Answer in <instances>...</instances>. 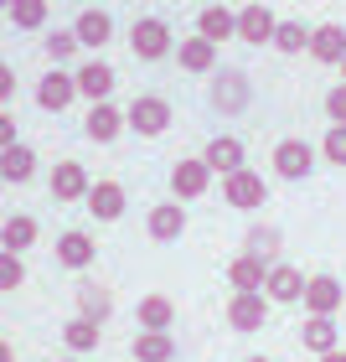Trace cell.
<instances>
[{
  "mask_svg": "<svg viewBox=\"0 0 346 362\" xmlns=\"http://www.w3.org/2000/svg\"><path fill=\"white\" fill-rule=\"evenodd\" d=\"M171 357H176L171 332H140L135 337V362H171Z\"/></svg>",
  "mask_w": 346,
  "mask_h": 362,
  "instance_id": "cell-29",
  "label": "cell"
},
{
  "mask_svg": "<svg viewBox=\"0 0 346 362\" xmlns=\"http://www.w3.org/2000/svg\"><path fill=\"white\" fill-rule=\"evenodd\" d=\"M124 124L135 129V135L155 140V135H166V129H171V104H166L160 93H140L135 104L124 109Z\"/></svg>",
  "mask_w": 346,
  "mask_h": 362,
  "instance_id": "cell-3",
  "label": "cell"
},
{
  "mask_svg": "<svg viewBox=\"0 0 346 362\" xmlns=\"http://www.w3.org/2000/svg\"><path fill=\"white\" fill-rule=\"evenodd\" d=\"M243 362H269V357H243Z\"/></svg>",
  "mask_w": 346,
  "mask_h": 362,
  "instance_id": "cell-42",
  "label": "cell"
},
{
  "mask_svg": "<svg viewBox=\"0 0 346 362\" xmlns=\"http://www.w3.org/2000/svg\"><path fill=\"white\" fill-rule=\"evenodd\" d=\"M269 295L263 290H233L227 295V326H233L238 337H249V332H263V321H269Z\"/></svg>",
  "mask_w": 346,
  "mask_h": 362,
  "instance_id": "cell-2",
  "label": "cell"
},
{
  "mask_svg": "<svg viewBox=\"0 0 346 362\" xmlns=\"http://www.w3.org/2000/svg\"><path fill=\"white\" fill-rule=\"evenodd\" d=\"M321 362H346V347H336V352H326Z\"/></svg>",
  "mask_w": 346,
  "mask_h": 362,
  "instance_id": "cell-41",
  "label": "cell"
},
{
  "mask_svg": "<svg viewBox=\"0 0 346 362\" xmlns=\"http://www.w3.org/2000/svg\"><path fill=\"white\" fill-rule=\"evenodd\" d=\"M0 176H6V187H21V181H31L37 176V151H31V145H6V151H0Z\"/></svg>",
  "mask_w": 346,
  "mask_h": 362,
  "instance_id": "cell-21",
  "label": "cell"
},
{
  "mask_svg": "<svg viewBox=\"0 0 346 362\" xmlns=\"http://www.w3.org/2000/svg\"><path fill=\"white\" fill-rule=\"evenodd\" d=\"M114 83H119V78H114V68H109L104 57H93V62H83V68H78V93L93 98V104H109Z\"/></svg>",
  "mask_w": 346,
  "mask_h": 362,
  "instance_id": "cell-17",
  "label": "cell"
},
{
  "mask_svg": "<svg viewBox=\"0 0 346 362\" xmlns=\"http://www.w3.org/2000/svg\"><path fill=\"white\" fill-rule=\"evenodd\" d=\"M78 316H88V321L104 326L114 316V295L104 285H78Z\"/></svg>",
  "mask_w": 346,
  "mask_h": 362,
  "instance_id": "cell-28",
  "label": "cell"
},
{
  "mask_svg": "<svg viewBox=\"0 0 346 362\" xmlns=\"http://www.w3.org/2000/svg\"><path fill=\"white\" fill-rule=\"evenodd\" d=\"M263 295H269L274 305H294V300H305V274L294 269V264H274L269 279H263Z\"/></svg>",
  "mask_w": 346,
  "mask_h": 362,
  "instance_id": "cell-12",
  "label": "cell"
},
{
  "mask_svg": "<svg viewBox=\"0 0 346 362\" xmlns=\"http://www.w3.org/2000/svg\"><path fill=\"white\" fill-rule=\"evenodd\" d=\"M57 362H78V357H57Z\"/></svg>",
  "mask_w": 346,
  "mask_h": 362,
  "instance_id": "cell-45",
  "label": "cell"
},
{
  "mask_svg": "<svg viewBox=\"0 0 346 362\" xmlns=\"http://www.w3.org/2000/svg\"><path fill=\"white\" fill-rule=\"evenodd\" d=\"M274 31H279V16L263 6V0H253V6L238 11V42H249V47H263V42H269V47H274Z\"/></svg>",
  "mask_w": 346,
  "mask_h": 362,
  "instance_id": "cell-8",
  "label": "cell"
},
{
  "mask_svg": "<svg viewBox=\"0 0 346 362\" xmlns=\"http://www.w3.org/2000/svg\"><path fill=\"white\" fill-rule=\"evenodd\" d=\"M83 202H88V212L98 223H119L124 218V187H119V181H93Z\"/></svg>",
  "mask_w": 346,
  "mask_h": 362,
  "instance_id": "cell-15",
  "label": "cell"
},
{
  "mask_svg": "<svg viewBox=\"0 0 346 362\" xmlns=\"http://www.w3.org/2000/svg\"><path fill=\"white\" fill-rule=\"evenodd\" d=\"M269 269H274V264H263L258 254H238L233 264H227V285H233V290H263Z\"/></svg>",
  "mask_w": 346,
  "mask_h": 362,
  "instance_id": "cell-25",
  "label": "cell"
},
{
  "mask_svg": "<svg viewBox=\"0 0 346 362\" xmlns=\"http://www.w3.org/2000/svg\"><path fill=\"white\" fill-rule=\"evenodd\" d=\"M222 202L238 207V212H253V207L269 202V187H263V176H258L253 166H243V171H233V176H222Z\"/></svg>",
  "mask_w": 346,
  "mask_h": 362,
  "instance_id": "cell-5",
  "label": "cell"
},
{
  "mask_svg": "<svg viewBox=\"0 0 346 362\" xmlns=\"http://www.w3.org/2000/svg\"><path fill=\"white\" fill-rule=\"evenodd\" d=\"M119 129H129V124H124V114L114 109V104H93V109H88V119H83V135H88L93 145L119 140Z\"/></svg>",
  "mask_w": 346,
  "mask_h": 362,
  "instance_id": "cell-19",
  "label": "cell"
},
{
  "mask_svg": "<svg viewBox=\"0 0 346 362\" xmlns=\"http://www.w3.org/2000/svg\"><path fill=\"white\" fill-rule=\"evenodd\" d=\"M11 21H16V31H42L47 26V0H11Z\"/></svg>",
  "mask_w": 346,
  "mask_h": 362,
  "instance_id": "cell-32",
  "label": "cell"
},
{
  "mask_svg": "<svg viewBox=\"0 0 346 362\" xmlns=\"http://www.w3.org/2000/svg\"><path fill=\"white\" fill-rule=\"evenodd\" d=\"M341 300H346V290H341L336 274H310L305 279V310L310 316H336Z\"/></svg>",
  "mask_w": 346,
  "mask_h": 362,
  "instance_id": "cell-9",
  "label": "cell"
},
{
  "mask_svg": "<svg viewBox=\"0 0 346 362\" xmlns=\"http://www.w3.org/2000/svg\"><path fill=\"white\" fill-rule=\"evenodd\" d=\"M171 321H176L171 295H145L140 300V332H171Z\"/></svg>",
  "mask_w": 346,
  "mask_h": 362,
  "instance_id": "cell-27",
  "label": "cell"
},
{
  "mask_svg": "<svg viewBox=\"0 0 346 362\" xmlns=\"http://www.w3.org/2000/svg\"><path fill=\"white\" fill-rule=\"evenodd\" d=\"M212 109H222V114L249 109V78H243L238 68H227L217 83H212Z\"/></svg>",
  "mask_w": 346,
  "mask_h": 362,
  "instance_id": "cell-18",
  "label": "cell"
},
{
  "mask_svg": "<svg viewBox=\"0 0 346 362\" xmlns=\"http://www.w3.org/2000/svg\"><path fill=\"white\" fill-rule=\"evenodd\" d=\"M243 254H258L263 264H279V228H249V249Z\"/></svg>",
  "mask_w": 346,
  "mask_h": 362,
  "instance_id": "cell-33",
  "label": "cell"
},
{
  "mask_svg": "<svg viewBox=\"0 0 346 362\" xmlns=\"http://www.w3.org/2000/svg\"><path fill=\"white\" fill-rule=\"evenodd\" d=\"M0 11H11V0H0Z\"/></svg>",
  "mask_w": 346,
  "mask_h": 362,
  "instance_id": "cell-43",
  "label": "cell"
},
{
  "mask_svg": "<svg viewBox=\"0 0 346 362\" xmlns=\"http://www.w3.org/2000/svg\"><path fill=\"white\" fill-rule=\"evenodd\" d=\"M88 187H93V181H88V171L78 166V160H57V166H52V197H57V202H83Z\"/></svg>",
  "mask_w": 346,
  "mask_h": 362,
  "instance_id": "cell-16",
  "label": "cell"
},
{
  "mask_svg": "<svg viewBox=\"0 0 346 362\" xmlns=\"http://www.w3.org/2000/svg\"><path fill=\"white\" fill-rule=\"evenodd\" d=\"M31 243H37V218L16 212V218H6V223H0V249H11V254H26Z\"/></svg>",
  "mask_w": 346,
  "mask_h": 362,
  "instance_id": "cell-26",
  "label": "cell"
},
{
  "mask_svg": "<svg viewBox=\"0 0 346 362\" xmlns=\"http://www.w3.org/2000/svg\"><path fill=\"white\" fill-rule=\"evenodd\" d=\"M6 145H16V119L0 109V151H6Z\"/></svg>",
  "mask_w": 346,
  "mask_h": 362,
  "instance_id": "cell-39",
  "label": "cell"
},
{
  "mask_svg": "<svg viewBox=\"0 0 346 362\" xmlns=\"http://www.w3.org/2000/svg\"><path fill=\"white\" fill-rule=\"evenodd\" d=\"M341 83H346V62H341Z\"/></svg>",
  "mask_w": 346,
  "mask_h": 362,
  "instance_id": "cell-44",
  "label": "cell"
},
{
  "mask_svg": "<svg viewBox=\"0 0 346 362\" xmlns=\"http://www.w3.org/2000/svg\"><path fill=\"white\" fill-rule=\"evenodd\" d=\"M207 187H212V166L202 156H181L171 166V197L176 202H196V197H207Z\"/></svg>",
  "mask_w": 346,
  "mask_h": 362,
  "instance_id": "cell-4",
  "label": "cell"
},
{
  "mask_svg": "<svg viewBox=\"0 0 346 362\" xmlns=\"http://www.w3.org/2000/svg\"><path fill=\"white\" fill-rule=\"evenodd\" d=\"M326 119H331V124H346V83H336L331 93H326Z\"/></svg>",
  "mask_w": 346,
  "mask_h": 362,
  "instance_id": "cell-37",
  "label": "cell"
},
{
  "mask_svg": "<svg viewBox=\"0 0 346 362\" xmlns=\"http://www.w3.org/2000/svg\"><path fill=\"white\" fill-rule=\"evenodd\" d=\"M11 98H16V73L6 68V62H0V109H6Z\"/></svg>",
  "mask_w": 346,
  "mask_h": 362,
  "instance_id": "cell-38",
  "label": "cell"
},
{
  "mask_svg": "<svg viewBox=\"0 0 346 362\" xmlns=\"http://www.w3.org/2000/svg\"><path fill=\"white\" fill-rule=\"evenodd\" d=\"M0 192H6V176H0Z\"/></svg>",
  "mask_w": 346,
  "mask_h": 362,
  "instance_id": "cell-46",
  "label": "cell"
},
{
  "mask_svg": "<svg viewBox=\"0 0 346 362\" xmlns=\"http://www.w3.org/2000/svg\"><path fill=\"white\" fill-rule=\"evenodd\" d=\"M202 160L212 166V176H233V171H243V140L238 135H212Z\"/></svg>",
  "mask_w": 346,
  "mask_h": 362,
  "instance_id": "cell-13",
  "label": "cell"
},
{
  "mask_svg": "<svg viewBox=\"0 0 346 362\" xmlns=\"http://www.w3.org/2000/svg\"><path fill=\"white\" fill-rule=\"evenodd\" d=\"M21 285H26V264H21V254L0 249V295H6V290H21Z\"/></svg>",
  "mask_w": 346,
  "mask_h": 362,
  "instance_id": "cell-35",
  "label": "cell"
},
{
  "mask_svg": "<svg viewBox=\"0 0 346 362\" xmlns=\"http://www.w3.org/2000/svg\"><path fill=\"white\" fill-rule=\"evenodd\" d=\"M145 228H150L155 243H176L181 233H186V207H181L176 197H171V202H155L150 218H145Z\"/></svg>",
  "mask_w": 346,
  "mask_h": 362,
  "instance_id": "cell-11",
  "label": "cell"
},
{
  "mask_svg": "<svg viewBox=\"0 0 346 362\" xmlns=\"http://www.w3.org/2000/svg\"><path fill=\"white\" fill-rule=\"evenodd\" d=\"M274 171L285 181H305L310 171H316V145L310 140H279L274 145Z\"/></svg>",
  "mask_w": 346,
  "mask_h": 362,
  "instance_id": "cell-6",
  "label": "cell"
},
{
  "mask_svg": "<svg viewBox=\"0 0 346 362\" xmlns=\"http://www.w3.org/2000/svg\"><path fill=\"white\" fill-rule=\"evenodd\" d=\"M73 98H78V73L52 68V73H47L42 83H37V104H42L47 114H62V109L73 104Z\"/></svg>",
  "mask_w": 346,
  "mask_h": 362,
  "instance_id": "cell-10",
  "label": "cell"
},
{
  "mask_svg": "<svg viewBox=\"0 0 346 362\" xmlns=\"http://www.w3.org/2000/svg\"><path fill=\"white\" fill-rule=\"evenodd\" d=\"M98 337H104V332H98V321H88V316H73L68 326H62V341H68L73 352H93Z\"/></svg>",
  "mask_w": 346,
  "mask_h": 362,
  "instance_id": "cell-31",
  "label": "cell"
},
{
  "mask_svg": "<svg viewBox=\"0 0 346 362\" xmlns=\"http://www.w3.org/2000/svg\"><path fill=\"white\" fill-rule=\"evenodd\" d=\"M73 31H78V42H83V47H93V52H98V47H109V37H114V16L98 11V6H88V11L73 21Z\"/></svg>",
  "mask_w": 346,
  "mask_h": 362,
  "instance_id": "cell-23",
  "label": "cell"
},
{
  "mask_svg": "<svg viewBox=\"0 0 346 362\" xmlns=\"http://www.w3.org/2000/svg\"><path fill=\"white\" fill-rule=\"evenodd\" d=\"M300 341H305V352H316V357L336 352V347H341L336 316H305V326H300Z\"/></svg>",
  "mask_w": 346,
  "mask_h": 362,
  "instance_id": "cell-20",
  "label": "cell"
},
{
  "mask_svg": "<svg viewBox=\"0 0 346 362\" xmlns=\"http://www.w3.org/2000/svg\"><path fill=\"white\" fill-rule=\"evenodd\" d=\"M93 254H98V249H93V238L83 233V228H73V233L57 238V264H62V269H88Z\"/></svg>",
  "mask_w": 346,
  "mask_h": 362,
  "instance_id": "cell-24",
  "label": "cell"
},
{
  "mask_svg": "<svg viewBox=\"0 0 346 362\" xmlns=\"http://www.w3.org/2000/svg\"><path fill=\"white\" fill-rule=\"evenodd\" d=\"M310 57H316L321 68H341V62H346V26L341 21L310 26Z\"/></svg>",
  "mask_w": 346,
  "mask_h": 362,
  "instance_id": "cell-7",
  "label": "cell"
},
{
  "mask_svg": "<svg viewBox=\"0 0 346 362\" xmlns=\"http://www.w3.org/2000/svg\"><path fill=\"white\" fill-rule=\"evenodd\" d=\"M129 47H135L140 62H160V57L176 52V37H171V26L160 21V16H140V21L129 26Z\"/></svg>",
  "mask_w": 346,
  "mask_h": 362,
  "instance_id": "cell-1",
  "label": "cell"
},
{
  "mask_svg": "<svg viewBox=\"0 0 346 362\" xmlns=\"http://www.w3.org/2000/svg\"><path fill=\"white\" fill-rule=\"evenodd\" d=\"M42 47H47V57H52L57 68H62V62H68V57H73L83 42H78V31L68 26V31H47V42H42Z\"/></svg>",
  "mask_w": 346,
  "mask_h": 362,
  "instance_id": "cell-34",
  "label": "cell"
},
{
  "mask_svg": "<svg viewBox=\"0 0 346 362\" xmlns=\"http://www.w3.org/2000/svg\"><path fill=\"white\" fill-rule=\"evenodd\" d=\"M321 156L331 160V166H346V124H331L321 140Z\"/></svg>",
  "mask_w": 346,
  "mask_h": 362,
  "instance_id": "cell-36",
  "label": "cell"
},
{
  "mask_svg": "<svg viewBox=\"0 0 346 362\" xmlns=\"http://www.w3.org/2000/svg\"><path fill=\"white\" fill-rule=\"evenodd\" d=\"M274 52H285V57L310 52V31H305V21H279V31H274Z\"/></svg>",
  "mask_w": 346,
  "mask_h": 362,
  "instance_id": "cell-30",
  "label": "cell"
},
{
  "mask_svg": "<svg viewBox=\"0 0 346 362\" xmlns=\"http://www.w3.org/2000/svg\"><path fill=\"white\" fill-rule=\"evenodd\" d=\"M196 37H207V42H233L238 37V16L222 6V0H212V6H202V16H196Z\"/></svg>",
  "mask_w": 346,
  "mask_h": 362,
  "instance_id": "cell-14",
  "label": "cell"
},
{
  "mask_svg": "<svg viewBox=\"0 0 346 362\" xmlns=\"http://www.w3.org/2000/svg\"><path fill=\"white\" fill-rule=\"evenodd\" d=\"M176 62H181V73H212L217 68V42H207V37L176 42Z\"/></svg>",
  "mask_w": 346,
  "mask_h": 362,
  "instance_id": "cell-22",
  "label": "cell"
},
{
  "mask_svg": "<svg viewBox=\"0 0 346 362\" xmlns=\"http://www.w3.org/2000/svg\"><path fill=\"white\" fill-rule=\"evenodd\" d=\"M0 362H16V347H11L6 337H0Z\"/></svg>",
  "mask_w": 346,
  "mask_h": 362,
  "instance_id": "cell-40",
  "label": "cell"
}]
</instances>
